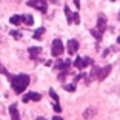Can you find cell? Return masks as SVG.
Listing matches in <instances>:
<instances>
[{"instance_id": "cell-10", "label": "cell", "mask_w": 120, "mask_h": 120, "mask_svg": "<svg viewBox=\"0 0 120 120\" xmlns=\"http://www.w3.org/2000/svg\"><path fill=\"white\" fill-rule=\"evenodd\" d=\"M69 65H71L69 60H66V62H63V60H59V62L56 63V69H60V71H68Z\"/></svg>"}, {"instance_id": "cell-15", "label": "cell", "mask_w": 120, "mask_h": 120, "mask_svg": "<svg viewBox=\"0 0 120 120\" xmlns=\"http://www.w3.org/2000/svg\"><path fill=\"white\" fill-rule=\"evenodd\" d=\"M99 66H92V71H91V74H89V77H91V80H95L97 79V74H99Z\"/></svg>"}, {"instance_id": "cell-23", "label": "cell", "mask_w": 120, "mask_h": 120, "mask_svg": "<svg viewBox=\"0 0 120 120\" xmlns=\"http://www.w3.org/2000/svg\"><path fill=\"white\" fill-rule=\"evenodd\" d=\"M11 35H14L15 39H20V34H19L17 31H11Z\"/></svg>"}, {"instance_id": "cell-17", "label": "cell", "mask_w": 120, "mask_h": 120, "mask_svg": "<svg viewBox=\"0 0 120 120\" xmlns=\"http://www.w3.org/2000/svg\"><path fill=\"white\" fill-rule=\"evenodd\" d=\"M43 32H45V28H39L37 31L34 32V39L35 40H39V39H42V35H43Z\"/></svg>"}, {"instance_id": "cell-5", "label": "cell", "mask_w": 120, "mask_h": 120, "mask_svg": "<svg viewBox=\"0 0 120 120\" xmlns=\"http://www.w3.org/2000/svg\"><path fill=\"white\" fill-rule=\"evenodd\" d=\"M111 69H112V68H111V65H106L105 68L99 69V74H97V80H99V82H103L106 77H108V75H109Z\"/></svg>"}, {"instance_id": "cell-26", "label": "cell", "mask_w": 120, "mask_h": 120, "mask_svg": "<svg viewBox=\"0 0 120 120\" xmlns=\"http://www.w3.org/2000/svg\"><path fill=\"white\" fill-rule=\"evenodd\" d=\"M52 120H63V119H62L60 116H54V119H52Z\"/></svg>"}, {"instance_id": "cell-7", "label": "cell", "mask_w": 120, "mask_h": 120, "mask_svg": "<svg viewBox=\"0 0 120 120\" xmlns=\"http://www.w3.org/2000/svg\"><path fill=\"white\" fill-rule=\"evenodd\" d=\"M77 51H79V42L74 40V39H71L69 42H68V54H69V56H74Z\"/></svg>"}, {"instance_id": "cell-24", "label": "cell", "mask_w": 120, "mask_h": 120, "mask_svg": "<svg viewBox=\"0 0 120 120\" xmlns=\"http://www.w3.org/2000/svg\"><path fill=\"white\" fill-rule=\"evenodd\" d=\"M0 74H6V69L2 66V63H0Z\"/></svg>"}, {"instance_id": "cell-21", "label": "cell", "mask_w": 120, "mask_h": 120, "mask_svg": "<svg viewBox=\"0 0 120 120\" xmlns=\"http://www.w3.org/2000/svg\"><path fill=\"white\" fill-rule=\"evenodd\" d=\"M65 89H66L68 92H74L75 91V85H74V83H71V85H65Z\"/></svg>"}, {"instance_id": "cell-14", "label": "cell", "mask_w": 120, "mask_h": 120, "mask_svg": "<svg viewBox=\"0 0 120 120\" xmlns=\"http://www.w3.org/2000/svg\"><path fill=\"white\" fill-rule=\"evenodd\" d=\"M9 22L12 23V25H20L23 20H22V15H12V17L9 19Z\"/></svg>"}, {"instance_id": "cell-11", "label": "cell", "mask_w": 120, "mask_h": 120, "mask_svg": "<svg viewBox=\"0 0 120 120\" xmlns=\"http://www.w3.org/2000/svg\"><path fill=\"white\" fill-rule=\"evenodd\" d=\"M9 114H11V119L12 120H20V116H19V109H17V105H11L9 108Z\"/></svg>"}, {"instance_id": "cell-27", "label": "cell", "mask_w": 120, "mask_h": 120, "mask_svg": "<svg viewBox=\"0 0 120 120\" xmlns=\"http://www.w3.org/2000/svg\"><path fill=\"white\" fill-rule=\"evenodd\" d=\"M35 120H46V119H45V117H37Z\"/></svg>"}, {"instance_id": "cell-6", "label": "cell", "mask_w": 120, "mask_h": 120, "mask_svg": "<svg viewBox=\"0 0 120 120\" xmlns=\"http://www.w3.org/2000/svg\"><path fill=\"white\" fill-rule=\"evenodd\" d=\"M105 29H106V15L99 14V17H97V31H100L103 34Z\"/></svg>"}, {"instance_id": "cell-25", "label": "cell", "mask_w": 120, "mask_h": 120, "mask_svg": "<svg viewBox=\"0 0 120 120\" xmlns=\"http://www.w3.org/2000/svg\"><path fill=\"white\" fill-rule=\"evenodd\" d=\"M74 5L75 8H80V0H74Z\"/></svg>"}, {"instance_id": "cell-28", "label": "cell", "mask_w": 120, "mask_h": 120, "mask_svg": "<svg viewBox=\"0 0 120 120\" xmlns=\"http://www.w3.org/2000/svg\"><path fill=\"white\" fill-rule=\"evenodd\" d=\"M49 2L51 3H57V0H49Z\"/></svg>"}, {"instance_id": "cell-8", "label": "cell", "mask_w": 120, "mask_h": 120, "mask_svg": "<svg viewBox=\"0 0 120 120\" xmlns=\"http://www.w3.org/2000/svg\"><path fill=\"white\" fill-rule=\"evenodd\" d=\"M29 100L39 102V100H42V95H40V94H37V92H29V94L23 95V100H22V102H23V103H26V102H29Z\"/></svg>"}, {"instance_id": "cell-16", "label": "cell", "mask_w": 120, "mask_h": 120, "mask_svg": "<svg viewBox=\"0 0 120 120\" xmlns=\"http://www.w3.org/2000/svg\"><path fill=\"white\" fill-rule=\"evenodd\" d=\"M65 14H66V20H68V23H72V14H71V11H69V8L68 6H65Z\"/></svg>"}, {"instance_id": "cell-2", "label": "cell", "mask_w": 120, "mask_h": 120, "mask_svg": "<svg viewBox=\"0 0 120 120\" xmlns=\"http://www.w3.org/2000/svg\"><path fill=\"white\" fill-rule=\"evenodd\" d=\"M51 54H52V57H60L62 54H63V43H62V40H60V39H56L52 42V49H51Z\"/></svg>"}, {"instance_id": "cell-29", "label": "cell", "mask_w": 120, "mask_h": 120, "mask_svg": "<svg viewBox=\"0 0 120 120\" xmlns=\"http://www.w3.org/2000/svg\"><path fill=\"white\" fill-rule=\"evenodd\" d=\"M119 20H120V14H119Z\"/></svg>"}, {"instance_id": "cell-4", "label": "cell", "mask_w": 120, "mask_h": 120, "mask_svg": "<svg viewBox=\"0 0 120 120\" xmlns=\"http://www.w3.org/2000/svg\"><path fill=\"white\" fill-rule=\"evenodd\" d=\"M91 63H92V60L89 59V57H77V59L74 60V66L77 68V69H85V68Z\"/></svg>"}, {"instance_id": "cell-1", "label": "cell", "mask_w": 120, "mask_h": 120, "mask_svg": "<svg viewBox=\"0 0 120 120\" xmlns=\"http://www.w3.org/2000/svg\"><path fill=\"white\" fill-rule=\"evenodd\" d=\"M9 82H11V86H12L15 94H22L29 85V75L19 74V75H14V77H9Z\"/></svg>"}, {"instance_id": "cell-19", "label": "cell", "mask_w": 120, "mask_h": 120, "mask_svg": "<svg viewBox=\"0 0 120 120\" xmlns=\"http://www.w3.org/2000/svg\"><path fill=\"white\" fill-rule=\"evenodd\" d=\"M72 23H75V25L80 23V15H79V12H74V14H72Z\"/></svg>"}, {"instance_id": "cell-13", "label": "cell", "mask_w": 120, "mask_h": 120, "mask_svg": "<svg viewBox=\"0 0 120 120\" xmlns=\"http://www.w3.org/2000/svg\"><path fill=\"white\" fill-rule=\"evenodd\" d=\"M22 20L25 22L28 26H31L32 23H34V19H32V15H29V14H25V15H22Z\"/></svg>"}, {"instance_id": "cell-12", "label": "cell", "mask_w": 120, "mask_h": 120, "mask_svg": "<svg viewBox=\"0 0 120 120\" xmlns=\"http://www.w3.org/2000/svg\"><path fill=\"white\" fill-rule=\"evenodd\" d=\"M28 52H29V57H31V59H35V57L42 52V48H40V46H31L28 49Z\"/></svg>"}, {"instance_id": "cell-18", "label": "cell", "mask_w": 120, "mask_h": 120, "mask_svg": "<svg viewBox=\"0 0 120 120\" xmlns=\"http://www.w3.org/2000/svg\"><path fill=\"white\" fill-rule=\"evenodd\" d=\"M91 34L92 35H94V37H95V39H97V42H100V40H102V32H100V31H97V29H91Z\"/></svg>"}, {"instance_id": "cell-3", "label": "cell", "mask_w": 120, "mask_h": 120, "mask_svg": "<svg viewBox=\"0 0 120 120\" xmlns=\"http://www.w3.org/2000/svg\"><path fill=\"white\" fill-rule=\"evenodd\" d=\"M28 5L31 8H35V9H39L40 12H46V8H48V3H46V0H29Z\"/></svg>"}, {"instance_id": "cell-22", "label": "cell", "mask_w": 120, "mask_h": 120, "mask_svg": "<svg viewBox=\"0 0 120 120\" xmlns=\"http://www.w3.org/2000/svg\"><path fill=\"white\" fill-rule=\"evenodd\" d=\"M54 111H56V112H62V106H60L59 103H54Z\"/></svg>"}, {"instance_id": "cell-9", "label": "cell", "mask_w": 120, "mask_h": 120, "mask_svg": "<svg viewBox=\"0 0 120 120\" xmlns=\"http://www.w3.org/2000/svg\"><path fill=\"white\" fill-rule=\"evenodd\" d=\"M97 114V108H94V106H91V108H88V109L83 111V119H92V117Z\"/></svg>"}, {"instance_id": "cell-20", "label": "cell", "mask_w": 120, "mask_h": 120, "mask_svg": "<svg viewBox=\"0 0 120 120\" xmlns=\"http://www.w3.org/2000/svg\"><path fill=\"white\" fill-rule=\"evenodd\" d=\"M49 95H51V97H52V100H54V102H59V95H57L56 94V91H54V89H49Z\"/></svg>"}]
</instances>
